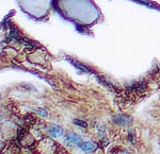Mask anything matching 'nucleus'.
<instances>
[{
	"label": "nucleus",
	"instance_id": "nucleus-1",
	"mask_svg": "<svg viewBox=\"0 0 160 154\" xmlns=\"http://www.w3.org/2000/svg\"><path fill=\"white\" fill-rule=\"evenodd\" d=\"M79 147L84 152H93L96 149V145L92 141H83V143H79Z\"/></svg>",
	"mask_w": 160,
	"mask_h": 154
},
{
	"label": "nucleus",
	"instance_id": "nucleus-2",
	"mask_svg": "<svg viewBox=\"0 0 160 154\" xmlns=\"http://www.w3.org/2000/svg\"><path fill=\"white\" fill-rule=\"evenodd\" d=\"M65 143H71V145H76L80 143V137L75 133H70L65 136Z\"/></svg>",
	"mask_w": 160,
	"mask_h": 154
},
{
	"label": "nucleus",
	"instance_id": "nucleus-3",
	"mask_svg": "<svg viewBox=\"0 0 160 154\" xmlns=\"http://www.w3.org/2000/svg\"><path fill=\"white\" fill-rule=\"evenodd\" d=\"M114 121L117 122V125H128L131 122V118L126 116H122V115H119V116L114 117Z\"/></svg>",
	"mask_w": 160,
	"mask_h": 154
},
{
	"label": "nucleus",
	"instance_id": "nucleus-4",
	"mask_svg": "<svg viewBox=\"0 0 160 154\" xmlns=\"http://www.w3.org/2000/svg\"><path fill=\"white\" fill-rule=\"evenodd\" d=\"M63 134V130L60 127H51L50 130H49V135L51 137H59Z\"/></svg>",
	"mask_w": 160,
	"mask_h": 154
},
{
	"label": "nucleus",
	"instance_id": "nucleus-5",
	"mask_svg": "<svg viewBox=\"0 0 160 154\" xmlns=\"http://www.w3.org/2000/svg\"><path fill=\"white\" fill-rule=\"evenodd\" d=\"M71 63H72V64H73L74 66H77V68H79V69H81V70L87 71V72H89V71H90L89 68H87L84 65H81V64H79V63H77V62H74V61H71Z\"/></svg>",
	"mask_w": 160,
	"mask_h": 154
},
{
	"label": "nucleus",
	"instance_id": "nucleus-6",
	"mask_svg": "<svg viewBox=\"0 0 160 154\" xmlns=\"http://www.w3.org/2000/svg\"><path fill=\"white\" fill-rule=\"evenodd\" d=\"M74 123L76 125L80 127H88V123L83 120H80V119H76V120H74Z\"/></svg>",
	"mask_w": 160,
	"mask_h": 154
},
{
	"label": "nucleus",
	"instance_id": "nucleus-7",
	"mask_svg": "<svg viewBox=\"0 0 160 154\" xmlns=\"http://www.w3.org/2000/svg\"><path fill=\"white\" fill-rule=\"evenodd\" d=\"M36 112H38L41 116H47V111L46 110H44V108H38Z\"/></svg>",
	"mask_w": 160,
	"mask_h": 154
},
{
	"label": "nucleus",
	"instance_id": "nucleus-8",
	"mask_svg": "<svg viewBox=\"0 0 160 154\" xmlns=\"http://www.w3.org/2000/svg\"><path fill=\"white\" fill-rule=\"evenodd\" d=\"M98 133H99V136H104V133H105V127H98Z\"/></svg>",
	"mask_w": 160,
	"mask_h": 154
}]
</instances>
